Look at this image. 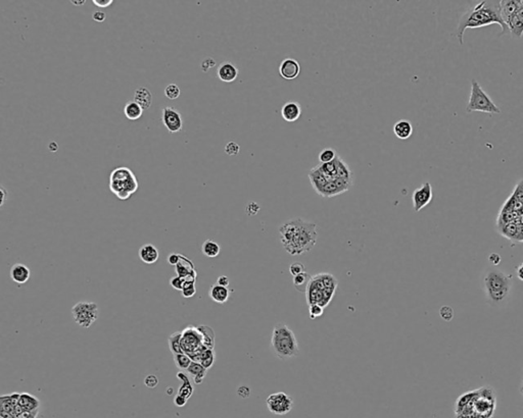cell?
<instances>
[{
	"instance_id": "cell-1",
	"label": "cell",
	"mask_w": 523,
	"mask_h": 418,
	"mask_svg": "<svg viewBox=\"0 0 523 418\" xmlns=\"http://www.w3.org/2000/svg\"><path fill=\"white\" fill-rule=\"evenodd\" d=\"M279 235L283 248L292 256L310 252L318 239L317 224L303 218L285 221L279 227Z\"/></svg>"
},
{
	"instance_id": "cell-2",
	"label": "cell",
	"mask_w": 523,
	"mask_h": 418,
	"mask_svg": "<svg viewBox=\"0 0 523 418\" xmlns=\"http://www.w3.org/2000/svg\"><path fill=\"white\" fill-rule=\"evenodd\" d=\"M497 408V397L492 387H481L462 394L455 403L456 418H493Z\"/></svg>"
},
{
	"instance_id": "cell-3",
	"label": "cell",
	"mask_w": 523,
	"mask_h": 418,
	"mask_svg": "<svg viewBox=\"0 0 523 418\" xmlns=\"http://www.w3.org/2000/svg\"><path fill=\"white\" fill-rule=\"evenodd\" d=\"M497 24L501 27L500 36L510 33L508 26L505 24L501 15L500 1H482L467 10L460 19L457 28V38L459 43L463 44L464 32L467 29H476Z\"/></svg>"
},
{
	"instance_id": "cell-4",
	"label": "cell",
	"mask_w": 523,
	"mask_h": 418,
	"mask_svg": "<svg viewBox=\"0 0 523 418\" xmlns=\"http://www.w3.org/2000/svg\"><path fill=\"white\" fill-rule=\"evenodd\" d=\"M338 288L336 278L328 272H321L312 276L307 287L306 297L309 305L316 304L325 308L333 299Z\"/></svg>"
},
{
	"instance_id": "cell-5",
	"label": "cell",
	"mask_w": 523,
	"mask_h": 418,
	"mask_svg": "<svg viewBox=\"0 0 523 418\" xmlns=\"http://www.w3.org/2000/svg\"><path fill=\"white\" fill-rule=\"evenodd\" d=\"M512 278L498 269L488 270L483 278V289L487 300L492 304H500L509 296Z\"/></svg>"
},
{
	"instance_id": "cell-6",
	"label": "cell",
	"mask_w": 523,
	"mask_h": 418,
	"mask_svg": "<svg viewBox=\"0 0 523 418\" xmlns=\"http://www.w3.org/2000/svg\"><path fill=\"white\" fill-rule=\"evenodd\" d=\"M271 344L279 359H290L298 355V342L293 332L284 323L274 326Z\"/></svg>"
},
{
	"instance_id": "cell-7",
	"label": "cell",
	"mask_w": 523,
	"mask_h": 418,
	"mask_svg": "<svg viewBox=\"0 0 523 418\" xmlns=\"http://www.w3.org/2000/svg\"><path fill=\"white\" fill-rule=\"evenodd\" d=\"M108 186L110 192L120 200L129 199L139 189L136 175L127 167H119L112 170Z\"/></svg>"
},
{
	"instance_id": "cell-8",
	"label": "cell",
	"mask_w": 523,
	"mask_h": 418,
	"mask_svg": "<svg viewBox=\"0 0 523 418\" xmlns=\"http://www.w3.org/2000/svg\"><path fill=\"white\" fill-rule=\"evenodd\" d=\"M467 112L480 111L486 114H501V109L495 104L492 98L480 87L476 80H471V92L469 102L466 107Z\"/></svg>"
},
{
	"instance_id": "cell-9",
	"label": "cell",
	"mask_w": 523,
	"mask_h": 418,
	"mask_svg": "<svg viewBox=\"0 0 523 418\" xmlns=\"http://www.w3.org/2000/svg\"><path fill=\"white\" fill-rule=\"evenodd\" d=\"M72 315L79 327L88 329L98 319L99 307L94 302L80 301L73 306Z\"/></svg>"
},
{
	"instance_id": "cell-10",
	"label": "cell",
	"mask_w": 523,
	"mask_h": 418,
	"mask_svg": "<svg viewBox=\"0 0 523 418\" xmlns=\"http://www.w3.org/2000/svg\"><path fill=\"white\" fill-rule=\"evenodd\" d=\"M181 346L183 352L194 361L200 353L207 349L202 344V335L197 327H187L182 332Z\"/></svg>"
},
{
	"instance_id": "cell-11",
	"label": "cell",
	"mask_w": 523,
	"mask_h": 418,
	"mask_svg": "<svg viewBox=\"0 0 523 418\" xmlns=\"http://www.w3.org/2000/svg\"><path fill=\"white\" fill-rule=\"evenodd\" d=\"M266 405L269 411L275 415H286L292 410L293 399L286 393L278 392L267 398Z\"/></svg>"
},
{
	"instance_id": "cell-12",
	"label": "cell",
	"mask_w": 523,
	"mask_h": 418,
	"mask_svg": "<svg viewBox=\"0 0 523 418\" xmlns=\"http://www.w3.org/2000/svg\"><path fill=\"white\" fill-rule=\"evenodd\" d=\"M20 393H12L0 397V416L1 418H18L24 412L19 406Z\"/></svg>"
},
{
	"instance_id": "cell-13",
	"label": "cell",
	"mask_w": 523,
	"mask_h": 418,
	"mask_svg": "<svg viewBox=\"0 0 523 418\" xmlns=\"http://www.w3.org/2000/svg\"><path fill=\"white\" fill-rule=\"evenodd\" d=\"M354 180H343V179H333L330 180L324 188L320 191L319 196L323 198H332L338 196L343 193L347 192L353 186Z\"/></svg>"
},
{
	"instance_id": "cell-14",
	"label": "cell",
	"mask_w": 523,
	"mask_h": 418,
	"mask_svg": "<svg viewBox=\"0 0 523 418\" xmlns=\"http://www.w3.org/2000/svg\"><path fill=\"white\" fill-rule=\"evenodd\" d=\"M433 198L432 187L429 182H425L420 188H417L412 194L413 208L416 212L428 205Z\"/></svg>"
},
{
	"instance_id": "cell-15",
	"label": "cell",
	"mask_w": 523,
	"mask_h": 418,
	"mask_svg": "<svg viewBox=\"0 0 523 418\" xmlns=\"http://www.w3.org/2000/svg\"><path fill=\"white\" fill-rule=\"evenodd\" d=\"M162 122L169 133L175 134L183 128V121L180 112L174 107L167 106L163 108V117Z\"/></svg>"
},
{
	"instance_id": "cell-16",
	"label": "cell",
	"mask_w": 523,
	"mask_h": 418,
	"mask_svg": "<svg viewBox=\"0 0 523 418\" xmlns=\"http://www.w3.org/2000/svg\"><path fill=\"white\" fill-rule=\"evenodd\" d=\"M300 73V66L294 58H285L279 66V74L285 80H294Z\"/></svg>"
},
{
	"instance_id": "cell-17",
	"label": "cell",
	"mask_w": 523,
	"mask_h": 418,
	"mask_svg": "<svg viewBox=\"0 0 523 418\" xmlns=\"http://www.w3.org/2000/svg\"><path fill=\"white\" fill-rule=\"evenodd\" d=\"M509 32L512 36L520 38L523 35V0H520V6L517 11L507 22Z\"/></svg>"
},
{
	"instance_id": "cell-18",
	"label": "cell",
	"mask_w": 523,
	"mask_h": 418,
	"mask_svg": "<svg viewBox=\"0 0 523 418\" xmlns=\"http://www.w3.org/2000/svg\"><path fill=\"white\" fill-rule=\"evenodd\" d=\"M218 78L224 83H232L238 77V69L232 62H223L218 68Z\"/></svg>"
},
{
	"instance_id": "cell-19",
	"label": "cell",
	"mask_w": 523,
	"mask_h": 418,
	"mask_svg": "<svg viewBox=\"0 0 523 418\" xmlns=\"http://www.w3.org/2000/svg\"><path fill=\"white\" fill-rule=\"evenodd\" d=\"M300 115H302V107H300L299 103L295 101H288L281 108L282 119L288 123L297 121L300 118Z\"/></svg>"
},
{
	"instance_id": "cell-20",
	"label": "cell",
	"mask_w": 523,
	"mask_h": 418,
	"mask_svg": "<svg viewBox=\"0 0 523 418\" xmlns=\"http://www.w3.org/2000/svg\"><path fill=\"white\" fill-rule=\"evenodd\" d=\"M31 277V271L29 267L23 263H15L10 268L11 280L19 285L26 284Z\"/></svg>"
},
{
	"instance_id": "cell-21",
	"label": "cell",
	"mask_w": 523,
	"mask_h": 418,
	"mask_svg": "<svg viewBox=\"0 0 523 418\" xmlns=\"http://www.w3.org/2000/svg\"><path fill=\"white\" fill-rule=\"evenodd\" d=\"M19 406L25 412H33L39 411L41 403L39 399L33 395L29 393H20Z\"/></svg>"
},
{
	"instance_id": "cell-22",
	"label": "cell",
	"mask_w": 523,
	"mask_h": 418,
	"mask_svg": "<svg viewBox=\"0 0 523 418\" xmlns=\"http://www.w3.org/2000/svg\"><path fill=\"white\" fill-rule=\"evenodd\" d=\"M308 176L317 194H319L320 191L324 188V186L331 180L328 178V176H326L318 167H317V166L309 171Z\"/></svg>"
},
{
	"instance_id": "cell-23",
	"label": "cell",
	"mask_w": 523,
	"mask_h": 418,
	"mask_svg": "<svg viewBox=\"0 0 523 418\" xmlns=\"http://www.w3.org/2000/svg\"><path fill=\"white\" fill-rule=\"evenodd\" d=\"M138 255L142 262L152 264L157 261L158 257H160V252H158V249L153 244H145L140 247Z\"/></svg>"
},
{
	"instance_id": "cell-24",
	"label": "cell",
	"mask_w": 523,
	"mask_h": 418,
	"mask_svg": "<svg viewBox=\"0 0 523 418\" xmlns=\"http://www.w3.org/2000/svg\"><path fill=\"white\" fill-rule=\"evenodd\" d=\"M230 293H231V290H229L227 287L220 286L217 283L211 287L210 291H209L210 298L214 302L219 303V304L226 303L230 297Z\"/></svg>"
},
{
	"instance_id": "cell-25",
	"label": "cell",
	"mask_w": 523,
	"mask_h": 418,
	"mask_svg": "<svg viewBox=\"0 0 523 418\" xmlns=\"http://www.w3.org/2000/svg\"><path fill=\"white\" fill-rule=\"evenodd\" d=\"M520 6V0H502L500 1V9L502 19L507 25L512 15L517 11Z\"/></svg>"
},
{
	"instance_id": "cell-26",
	"label": "cell",
	"mask_w": 523,
	"mask_h": 418,
	"mask_svg": "<svg viewBox=\"0 0 523 418\" xmlns=\"http://www.w3.org/2000/svg\"><path fill=\"white\" fill-rule=\"evenodd\" d=\"M393 133L400 140H407L413 134V125L407 120H400L393 125Z\"/></svg>"
},
{
	"instance_id": "cell-27",
	"label": "cell",
	"mask_w": 523,
	"mask_h": 418,
	"mask_svg": "<svg viewBox=\"0 0 523 418\" xmlns=\"http://www.w3.org/2000/svg\"><path fill=\"white\" fill-rule=\"evenodd\" d=\"M134 101L143 108V110L148 109L152 102V95L147 88H138L134 93Z\"/></svg>"
},
{
	"instance_id": "cell-28",
	"label": "cell",
	"mask_w": 523,
	"mask_h": 418,
	"mask_svg": "<svg viewBox=\"0 0 523 418\" xmlns=\"http://www.w3.org/2000/svg\"><path fill=\"white\" fill-rule=\"evenodd\" d=\"M207 372L208 369L204 368L200 363L196 361H192L187 369V373L193 377L194 382L196 384H200L202 382L204 377L207 376Z\"/></svg>"
},
{
	"instance_id": "cell-29",
	"label": "cell",
	"mask_w": 523,
	"mask_h": 418,
	"mask_svg": "<svg viewBox=\"0 0 523 418\" xmlns=\"http://www.w3.org/2000/svg\"><path fill=\"white\" fill-rule=\"evenodd\" d=\"M175 271L177 273L178 277H181V278H186L188 277L190 273H192L195 270V267H194V264L191 262V260H189L187 257H185L184 255H181V259L179 261V263L176 265V268H175Z\"/></svg>"
},
{
	"instance_id": "cell-30",
	"label": "cell",
	"mask_w": 523,
	"mask_h": 418,
	"mask_svg": "<svg viewBox=\"0 0 523 418\" xmlns=\"http://www.w3.org/2000/svg\"><path fill=\"white\" fill-rule=\"evenodd\" d=\"M142 114H143V108L134 100L128 101L124 107V115L128 120L136 121L142 117Z\"/></svg>"
},
{
	"instance_id": "cell-31",
	"label": "cell",
	"mask_w": 523,
	"mask_h": 418,
	"mask_svg": "<svg viewBox=\"0 0 523 418\" xmlns=\"http://www.w3.org/2000/svg\"><path fill=\"white\" fill-rule=\"evenodd\" d=\"M215 359H216V354H215L214 349L207 348L200 353L194 361L200 363L204 368L210 369L214 365Z\"/></svg>"
},
{
	"instance_id": "cell-32",
	"label": "cell",
	"mask_w": 523,
	"mask_h": 418,
	"mask_svg": "<svg viewBox=\"0 0 523 418\" xmlns=\"http://www.w3.org/2000/svg\"><path fill=\"white\" fill-rule=\"evenodd\" d=\"M336 178L335 179H343V180H354L353 179V172L348 167L347 164L344 160L337 155L336 157Z\"/></svg>"
},
{
	"instance_id": "cell-33",
	"label": "cell",
	"mask_w": 523,
	"mask_h": 418,
	"mask_svg": "<svg viewBox=\"0 0 523 418\" xmlns=\"http://www.w3.org/2000/svg\"><path fill=\"white\" fill-rule=\"evenodd\" d=\"M177 378H179L182 381V384L179 387L178 394L189 400L190 397H191L193 394V387L191 385V383H190L188 376L184 373H178Z\"/></svg>"
},
{
	"instance_id": "cell-34",
	"label": "cell",
	"mask_w": 523,
	"mask_h": 418,
	"mask_svg": "<svg viewBox=\"0 0 523 418\" xmlns=\"http://www.w3.org/2000/svg\"><path fill=\"white\" fill-rule=\"evenodd\" d=\"M202 335V344L209 348L214 349L215 347V332L209 326H199L197 327Z\"/></svg>"
},
{
	"instance_id": "cell-35",
	"label": "cell",
	"mask_w": 523,
	"mask_h": 418,
	"mask_svg": "<svg viewBox=\"0 0 523 418\" xmlns=\"http://www.w3.org/2000/svg\"><path fill=\"white\" fill-rule=\"evenodd\" d=\"M201 252L203 255L210 257V258H215V257H217L220 254L221 247L217 242H215V241L209 239V240H205L203 242L201 246Z\"/></svg>"
},
{
	"instance_id": "cell-36",
	"label": "cell",
	"mask_w": 523,
	"mask_h": 418,
	"mask_svg": "<svg viewBox=\"0 0 523 418\" xmlns=\"http://www.w3.org/2000/svg\"><path fill=\"white\" fill-rule=\"evenodd\" d=\"M181 336H182L181 332H176L169 336V340H168L169 348H170V351L173 353V355L184 353L182 346H181Z\"/></svg>"
},
{
	"instance_id": "cell-37",
	"label": "cell",
	"mask_w": 523,
	"mask_h": 418,
	"mask_svg": "<svg viewBox=\"0 0 523 418\" xmlns=\"http://www.w3.org/2000/svg\"><path fill=\"white\" fill-rule=\"evenodd\" d=\"M312 276H310L308 272H303V273H299V275L293 277V286L294 288L296 289V290L298 292H306L307 291V287L310 283V280H311Z\"/></svg>"
},
{
	"instance_id": "cell-38",
	"label": "cell",
	"mask_w": 523,
	"mask_h": 418,
	"mask_svg": "<svg viewBox=\"0 0 523 418\" xmlns=\"http://www.w3.org/2000/svg\"><path fill=\"white\" fill-rule=\"evenodd\" d=\"M317 167H318L326 176H328L329 179L333 180L336 178V158L333 160V162L331 163H327V164H320L317 166Z\"/></svg>"
},
{
	"instance_id": "cell-39",
	"label": "cell",
	"mask_w": 523,
	"mask_h": 418,
	"mask_svg": "<svg viewBox=\"0 0 523 418\" xmlns=\"http://www.w3.org/2000/svg\"><path fill=\"white\" fill-rule=\"evenodd\" d=\"M500 228H501V230H500L501 235H503L505 238H508L510 240H515L516 234H517V230H518V224L517 223L509 222V223L503 224V226H500Z\"/></svg>"
},
{
	"instance_id": "cell-40",
	"label": "cell",
	"mask_w": 523,
	"mask_h": 418,
	"mask_svg": "<svg viewBox=\"0 0 523 418\" xmlns=\"http://www.w3.org/2000/svg\"><path fill=\"white\" fill-rule=\"evenodd\" d=\"M174 362L177 368L181 369V371H187L188 367L190 366L192 362V359L190 358L185 353H181V354H174Z\"/></svg>"
},
{
	"instance_id": "cell-41",
	"label": "cell",
	"mask_w": 523,
	"mask_h": 418,
	"mask_svg": "<svg viewBox=\"0 0 523 418\" xmlns=\"http://www.w3.org/2000/svg\"><path fill=\"white\" fill-rule=\"evenodd\" d=\"M337 157V154L334 149L332 148H325L323 149L319 154V162L320 164H327L331 163Z\"/></svg>"
},
{
	"instance_id": "cell-42",
	"label": "cell",
	"mask_w": 523,
	"mask_h": 418,
	"mask_svg": "<svg viewBox=\"0 0 523 418\" xmlns=\"http://www.w3.org/2000/svg\"><path fill=\"white\" fill-rule=\"evenodd\" d=\"M181 94V90L180 88L176 85V84H170L166 87L165 89V95L166 97L169 98L170 100H176L179 98V96Z\"/></svg>"
},
{
	"instance_id": "cell-43",
	"label": "cell",
	"mask_w": 523,
	"mask_h": 418,
	"mask_svg": "<svg viewBox=\"0 0 523 418\" xmlns=\"http://www.w3.org/2000/svg\"><path fill=\"white\" fill-rule=\"evenodd\" d=\"M181 292H182L183 297H185V298L193 297L195 295V293H196L195 282H187L186 281Z\"/></svg>"
},
{
	"instance_id": "cell-44",
	"label": "cell",
	"mask_w": 523,
	"mask_h": 418,
	"mask_svg": "<svg viewBox=\"0 0 523 418\" xmlns=\"http://www.w3.org/2000/svg\"><path fill=\"white\" fill-rule=\"evenodd\" d=\"M323 313H324V308L321 307L320 305H316V304L309 305V316L311 319L321 317Z\"/></svg>"
},
{
	"instance_id": "cell-45",
	"label": "cell",
	"mask_w": 523,
	"mask_h": 418,
	"mask_svg": "<svg viewBox=\"0 0 523 418\" xmlns=\"http://www.w3.org/2000/svg\"><path fill=\"white\" fill-rule=\"evenodd\" d=\"M239 151H240V147H239V145H238V144H237V143L231 141V142H229V143L226 144V146H225V153H226L227 155H229V156H235V155H237V154L239 153Z\"/></svg>"
},
{
	"instance_id": "cell-46",
	"label": "cell",
	"mask_w": 523,
	"mask_h": 418,
	"mask_svg": "<svg viewBox=\"0 0 523 418\" xmlns=\"http://www.w3.org/2000/svg\"><path fill=\"white\" fill-rule=\"evenodd\" d=\"M185 279L184 278H181V277H173L171 280H170V285L172 288L175 289V290L177 291H182V289L184 287V284H185Z\"/></svg>"
},
{
	"instance_id": "cell-47",
	"label": "cell",
	"mask_w": 523,
	"mask_h": 418,
	"mask_svg": "<svg viewBox=\"0 0 523 418\" xmlns=\"http://www.w3.org/2000/svg\"><path fill=\"white\" fill-rule=\"evenodd\" d=\"M305 265L303 263L300 262H294L292 263L290 266H289V272L291 273L292 277H295L297 275H299V273H303L305 272Z\"/></svg>"
},
{
	"instance_id": "cell-48",
	"label": "cell",
	"mask_w": 523,
	"mask_h": 418,
	"mask_svg": "<svg viewBox=\"0 0 523 418\" xmlns=\"http://www.w3.org/2000/svg\"><path fill=\"white\" fill-rule=\"evenodd\" d=\"M215 66H216V61H215L213 58L209 57V58H205L204 60H202L201 64H200V68H201V71H202V72L207 73V72H209L212 68H214Z\"/></svg>"
},
{
	"instance_id": "cell-49",
	"label": "cell",
	"mask_w": 523,
	"mask_h": 418,
	"mask_svg": "<svg viewBox=\"0 0 523 418\" xmlns=\"http://www.w3.org/2000/svg\"><path fill=\"white\" fill-rule=\"evenodd\" d=\"M439 313H440V316L442 317V319H445V320H447V321L451 320V319L453 318V316H454L453 309H452L451 307H449V306H443V307H441Z\"/></svg>"
},
{
	"instance_id": "cell-50",
	"label": "cell",
	"mask_w": 523,
	"mask_h": 418,
	"mask_svg": "<svg viewBox=\"0 0 523 418\" xmlns=\"http://www.w3.org/2000/svg\"><path fill=\"white\" fill-rule=\"evenodd\" d=\"M158 383V378L155 376H147L145 378H144V384L146 385V387L150 388V389H153L155 388L156 385Z\"/></svg>"
},
{
	"instance_id": "cell-51",
	"label": "cell",
	"mask_w": 523,
	"mask_h": 418,
	"mask_svg": "<svg viewBox=\"0 0 523 418\" xmlns=\"http://www.w3.org/2000/svg\"><path fill=\"white\" fill-rule=\"evenodd\" d=\"M260 206L255 202H249L246 206V212L248 215H255L259 212Z\"/></svg>"
},
{
	"instance_id": "cell-52",
	"label": "cell",
	"mask_w": 523,
	"mask_h": 418,
	"mask_svg": "<svg viewBox=\"0 0 523 418\" xmlns=\"http://www.w3.org/2000/svg\"><path fill=\"white\" fill-rule=\"evenodd\" d=\"M181 259V254H178V253H171L169 256H168V263L171 264V265H177L179 263Z\"/></svg>"
},
{
	"instance_id": "cell-53",
	"label": "cell",
	"mask_w": 523,
	"mask_h": 418,
	"mask_svg": "<svg viewBox=\"0 0 523 418\" xmlns=\"http://www.w3.org/2000/svg\"><path fill=\"white\" fill-rule=\"evenodd\" d=\"M188 399H186L185 397L177 394L175 396V398H174V404H175L177 407H183L186 405Z\"/></svg>"
},
{
	"instance_id": "cell-54",
	"label": "cell",
	"mask_w": 523,
	"mask_h": 418,
	"mask_svg": "<svg viewBox=\"0 0 523 418\" xmlns=\"http://www.w3.org/2000/svg\"><path fill=\"white\" fill-rule=\"evenodd\" d=\"M105 18H106V15H105V13H104L103 11H99V10H98V11L93 12V14H92V19H93L95 22H98V23H102V22H104V21H105Z\"/></svg>"
},
{
	"instance_id": "cell-55",
	"label": "cell",
	"mask_w": 523,
	"mask_h": 418,
	"mask_svg": "<svg viewBox=\"0 0 523 418\" xmlns=\"http://www.w3.org/2000/svg\"><path fill=\"white\" fill-rule=\"evenodd\" d=\"M114 1L113 0H93V3L94 5H96L98 7H101V8H105V7H108L110 4H112Z\"/></svg>"
},
{
	"instance_id": "cell-56",
	"label": "cell",
	"mask_w": 523,
	"mask_h": 418,
	"mask_svg": "<svg viewBox=\"0 0 523 418\" xmlns=\"http://www.w3.org/2000/svg\"><path fill=\"white\" fill-rule=\"evenodd\" d=\"M514 241H515V242H518V243L523 242V224H519V226H518L516 238H515Z\"/></svg>"
},
{
	"instance_id": "cell-57",
	"label": "cell",
	"mask_w": 523,
	"mask_h": 418,
	"mask_svg": "<svg viewBox=\"0 0 523 418\" xmlns=\"http://www.w3.org/2000/svg\"><path fill=\"white\" fill-rule=\"evenodd\" d=\"M229 283H230L229 278L226 277V276H221V277H219V279L217 280V284H218V285L223 286V287H227V288H228V286H229Z\"/></svg>"
},
{
	"instance_id": "cell-58",
	"label": "cell",
	"mask_w": 523,
	"mask_h": 418,
	"mask_svg": "<svg viewBox=\"0 0 523 418\" xmlns=\"http://www.w3.org/2000/svg\"><path fill=\"white\" fill-rule=\"evenodd\" d=\"M516 276L517 278L523 282V262L520 263L516 269Z\"/></svg>"
},
{
	"instance_id": "cell-59",
	"label": "cell",
	"mask_w": 523,
	"mask_h": 418,
	"mask_svg": "<svg viewBox=\"0 0 523 418\" xmlns=\"http://www.w3.org/2000/svg\"><path fill=\"white\" fill-rule=\"evenodd\" d=\"M0 191H1V203H0V205L3 206L5 200L8 197V193L5 191V189L3 187H0Z\"/></svg>"
},
{
	"instance_id": "cell-60",
	"label": "cell",
	"mask_w": 523,
	"mask_h": 418,
	"mask_svg": "<svg viewBox=\"0 0 523 418\" xmlns=\"http://www.w3.org/2000/svg\"><path fill=\"white\" fill-rule=\"evenodd\" d=\"M48 148L51 152H55L58 150V145L55 143V142H50L49 145H48Z\"/></svg>"
},
{
	"instance_id": "cell-61",
	"label": "cell",
	"mask_w": 523,
	"mask_h": 418,
	"mask_svg": "<svg viewBox=\"0 0 523 418\" xmlns=\"http://www.w3.org/2000/svg\"><path fill=\"white\" fill-rule=\"evenodd\" d=\"M71 2L74 5H83V4H85L86 1H85V0H75V1L73 0V1H71Z\"/></svg>"
},
{
	"instance_id": "cell-62",
	"label": "cell",
	"mask_w": 523,
	"mask_h": 418,
	"mask_svg": "<svg viewBox=\"0 0 523 418\" xmlns=\"http://www.w3.org/2000/svg\"><path fill=\"white\" fill-rule=\"evenodd\" d=\"M521 393L523 394V383H522V389H521Z\"/></svg>"
}]
</instances>
